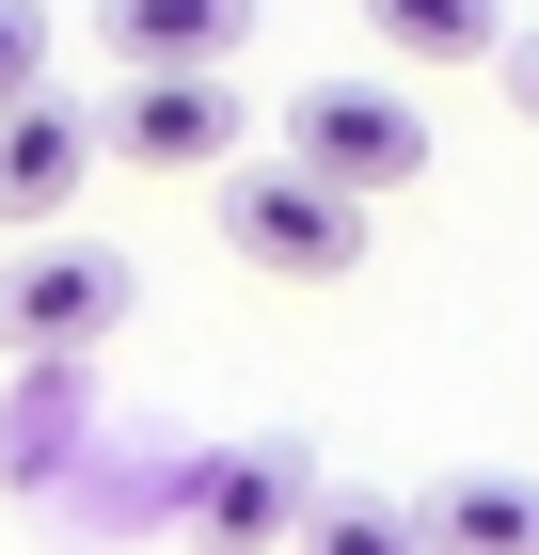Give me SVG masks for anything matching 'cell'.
Returning <instances> with one entry per match:
<instances>
[{
    "instance_id": "obj_10",
    "label": "cell",
    "mask_w": 539,
    "mask_h": 555,
    "mask_svg": "<svg viewBox=\"0 0 539 555\" xmlns=\"http://www.w3.org/2000/svg\"><path fill=\"white\" fill-rule=\"evenodd\" d=\"M301 555H428L413 508H381V492H318L301 508Z\"/></svg>"
},
{
    "instance_id": "obj_9",
    "label": "cell",
    "mask_w": 539,
    "mask_h": 555,
    "mask_svg": "<svg viewBox=\"0 0 539 555\" xmlns=\"http://www.w3.org/2000/svg\"><path fill=\"white\" fill-rule=\"evenodd\" d=\"M365 48L381 64H492L508 0H365Z\"/></svg>"
},
{
    "instance_id": "obj_3",
    "label": "cell",
    "mask_w": 539,
    "mask_h": 555,
    "mask_svg": "<svg viewBox=\"0 0 539 555\" xmlns=\"http://www.w3.org/2000/svg\"><path fill=\"white\" fill-rule=\"evenodd\" d=\"M222 255L286 270V286H333V270H365V207L318 191V175H286V159H239L222 175Z\"/></svg>"
},
{
    "instance_id": "obj_5",
    "label": "cell",
    "mask_w": 539,
    "mask_h": 555,
    "mask_svg": "<svg viewBox=\"0 0 539 555\" xmlns=\"http://www.w3.org/2000/svg\"><path fill=\"white\" fill-rule=\"evenodd\" d=\"M95 159L222 175V159H239V95H222V80H127V95H112V128H95Z\"/></svg>"
},
{
    "instance_id": "obj_6",
    "label": "cell",
    "mask_w": 539,
    "mask_h": 555,
    "mask_svg": "<svg viewBox=\"0 0 539 555\" xmlns=\"http://www.w3.org/2000/svg\"><path fill=\"white\" fill-rule=\"evenodd\" d=\"M95 48L127 80H222L254 48V0H95Z\"/></svg>"
},
{
    "instance_id": "obj_2",
    "label": "cell",
    "mask_w": 539,
    "mask_h": 555,
    "mask_svg": "<svg viewBox=\"0 0 539 555\" xmlns=\"http://www.w3.org/2000/svg\"><path fill=\"white\" fill-rule=\"evenodd\" d=\"M127 301L143 286H127L112 238H64V222H48L33 255L0 270V349H16V365H80L95 334H127Z\"/></svg>"
},
{
    "instance_id": "obj_12",
    "label": "cell",
    "mask_w": 539,
    "mask_h": 555,
    "mask_svg": "<svg viewBox=\"0 0 539 555\" xmlns=\"http://www.w3.org/2000/svg\"><path fill=\"white\" fill-rule=\"evenodd\" d=\"M492 64H508V112H524V128H539V33H508Z\"/></svg>"
},
{
    "instance_id": "obj_8",
    "label": "cell",
    "mask_w": 539,
    "mask_h": 555,
    "mask_svg": "<svg viewBox=\"0 0 539 555\" xmlns=\"http://www.w3.org/2000/svg\"><path fill=\"white\" fill-rule=\"evenodd\" d=\"M428 555H539V476H445L413 508Z\"/></svg>"
},
{
    "instance_id": "obj_1",
    "label": "cell",
    "mask_w": 539,
    "mask_h": 555,
    "mask_svg": "<svg viewBox=\"0 0 539 555\" xmlns=\"http://www.w3.org/2000/svg\"><path fill=\"white\" fill-rule=\"evenodd\" d=\"M286 175L381 207V191H413V175H428V112H413L397 80H301V95H286Z\"/></svg>"
},
{
    "instance_id": "obj_7",
    "label": "cell",
    "mask_w": 539,
    "mask_h": 555,
    "mask_svg": "<svg viewBox=\"0 0 539 555\" xmlns=\"http://www.w3.org/2000/svg\"><path fill=\"white\" fill-rule=\"evenodd\" d=\"M80 175H95V112H64V95H16L0 112V222L16 238H48V222L80 207Z\"/></svg>"
},
{
    "instance_id": "obj_11",
    "label": "cell",
    "mask_w": 539,
    "mask_h": 555,
    "mask_svg": "<svg viewBox=\"0 0 539 555\" xmlns=\"http://www.w3.org/2000/svg\"><path fill=\"white\" fill-rule=\"evenodd\" d=\"M16 95H48V16L33 0H0V112H16Z\"/></svg>"
},
{
    "instance_id": "obj_4",
    "label": "cell",
    "mask_w": 539,
    "mask_h": 555,
    "mask_svg": "<svg viewBox=\"0 0 539 555\" xmlns=\"http://www.w3.org/2000/svg\"><path fill=\"white\" fill-rule=\"evenodd\" d=\"M301 508H318L301 444H207V461L175 476V524H191V555H270V540H301Z\"/></svg>"
}]
</instances>
